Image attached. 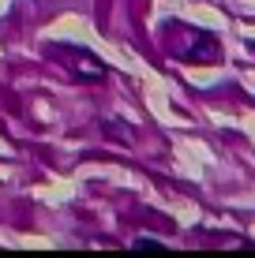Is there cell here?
Here are the masks:
<instances>
[{
    "label": "cell",
    "instance_id": "1",
    "mask_svg": "<svg viewBox=\"0 0 255 258\" xmlns=\"http://www.w3.org/2000/svg\"><path fill=\"white\" fill-rule=\"evenodd\" d=\"M177 30L184 34V45H173V52L180 60H191V64H214V60H222V45H218L214 34L184 26V23H177Z\"/></svg>",
    "mask_w": 255,
    "mask_h": 258
},
{
    "label": "cell",
    "instance_id": "3",
    "mask_svg": "<svg viewBox=\"0 0 255 258\" xmlns=\"http://www.w3.org/2000/svg\"><path fill=\"white\" fill-rule=\"evenodd\" d=\"M251 49H255V45H251Z\"/></svg>",
    "mask_w": 255,
    "mask_h": 258
},
{
    "label": "cell",
    "instance_id": "2",
    "mask_svg": "<svg viewBox=\"0 0 255 258\" xmlns=\"http://www.w3.org/2000/svg\"><path fill=\"white\" fill-rule=\"evenodd\" d=\"M49 52H60V56H68V60H79V64H68V71H72L75 79H105L109 75V68H105L94 52H86L79 45H49Z\"/></svg>",
    "mask_w": 255,
    "mask_h": 258
}]
</instances>
